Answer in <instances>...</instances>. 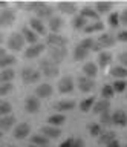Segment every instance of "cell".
Here are the masks:
<instances>
[{"mask_svg":"<svg viewBox=\"0 0 127 147\" xmlns=\"http://www.w3.org/2000/svg\"><path fill=\"white\" fill-rule=\"evenodd\" d=\"M3 9H8V2H0V11Z\"/></svg>","mask_w":127,"mask_h":147,"instance_id":"51","label":"cell"},{"mask_svg":"<svg viewBox=\"0 0 127 147\" xmlns=\"http://www.w3.org/2000/svg\"><path fill=\"white\" fill-rule=\"evenodd\" d=\"M98 64L97 63H93V61H86L83 64V74H84V77H87V78H92V80H95L98 75Z\"/></svg>","mask_w":127,"mask_h":147,"instance_id":"23","label":"cell"},{"mask_svg":"<svg viewBox=\"0 0 127 147\" xmlns=\"http://www.w3.org/2000/svg\"><path fill=\"white\" fill-rule=\"evenodd\" d=\"M29 28L37 35H48V26L43 23V20H40V18H37V17L29 18Z\"/></svg>","mask_w":127,"mask_h":147,"instance_id":"13","label":"cell"},{"mask_svg":"<svg viewBox=\"0 0 127 147\" xmlns=\"http://www.w3.org/2000/svg\"><path fill=\"white\" fill-rule=\"evenodd\" d=\"M8 52H6V49L5 48H2V46H0V58H2L3 57V55H6Z\"/></svg>","mask_w":127,"mask_h":147,"instance_id":"52","label":"cell"},{"mask_svg":"<svg viewBox=\"0 0 127 147\" xmlns=\"http://www.w3.org/2000/svg\"><path fill=\"white\" fill-rule=\"evenodd\" d=\"M87 23H89V22L78 14V16H75L74 18H72V29H74V31H83Z\"/></svg>","mask_w":127,"mask_h":147,"instance_id":"38","label":"cell"},{"mask_svg":"<svg viewBox=\"0 0 127 147\" xmlns=\"http://www.w3.org/2000/svg\"><path fill=\"white\" fill-rule=\"evenodd\" d=\"M104 29V25H103V22L99 20V22H90L86 25V28L83 29L84 34H97V32H103Z\"/></svg>","mask_w":127,"mask_h":147,"instance_id":"30","label":"cell"},{"mask_svg":"<svg viewBox=\"0 0 127 147\" xmlns=\"http://www.w3.org/2000/svg\"><path fill=\"white\" fill-rule=\"evenodd\" d=\"M38 71L46 78H55L60 74V66L54 63L51 58H42L38 61Z\"/></svg>","mask_w":127,"mask_h":147,"instance_id":"1","label":"cell"},{"mask_svg":"<svg viewBox=\"0 0 127 147\" xmlns=\"http://www.w3.org/2000/svg\"><path fill=\"white\" fill-rule=\"evenodd\" d=\"M40 133H42L43 136H46L48 140H57V138L61 136V129L60 127H54V126H43L40 129Z\"/></svg>","mask_w":127,"mask_h":147,"instance_id":"19","label":"cell"},{"mask_svg":"<svg viewBox=\"0 0 127 147\" xmlns=\"http://www.w3.org/2000/svg\"><path fill=\"white\" fill-rule=\"evenodd\" d=\"M15 63H17L15 55L6 54V55H3V57L0 58V69H9L11 66H14Z\"/></svg>","mask_w":127,"mask_h":147,"instance_id":"35","label":"cell"},{"mask_svg":"<svg viewBox=\"0 0 127 147\" xmlns=\"http://www.w3.org/2000/svg\"><path fill=\"white\" fill-rule=\"evenodd\" d=\"M109 75L115 80H127V67L124 66H112Z\"/></svg>","mask_w":127,"mask_h":147,"instance_id":"28","label":"cell"},{"mask_svg":"<svg viewBox=\"0 0 127 147\" xmlns=\"http://www.w3.org/2000/svg\"><path fill=\"white\" fill-rule=\"evenodd\" d=\"M20 78L25 84H35L42 78V72L32 66H25L20 72Z\"/></svg>","mask_w":127,"mask_h":147,"instance_id":"2","label":"cell"},{"mask_svg":"<svg viewBox=\"0 0 127 147\" xmlns=\"http://www.w3.org/2000/svg\"><path fill=\"white\" fill-rule=\"evenodd\" d=\"M23 107H25V112L26 113H37L40 112V107H42V103H40V100L37 98L35 95H28L25 98V103H23Z\"/></svg>","mask_w":127,"mask_h":147,"instance_id":"6","label":"cell"},{"mask_svg":"<svg viewBox=\"0 0 127 147\" xmlns=\"http://www.w3.org/2000/svg\"><path fill=\"white\" fill-rule=\"evenodd\" d=\"M57 9L61 14H66V16H75L77 11H78V5L74 2H58Z\"/></svg>","mask_w":127,"mask_h":147,"instance_id":"14","label":"cell"},{"mask_svg":"<svg viewBox=\"0 0 127 147\" xmlns=\"http://www.w3.org/2000/svg\"><path fill=\"white\" fill-rule=\"evenodd\" d=\"M97 43L101 46V49H106V48H110L116 43V38L115 35H112L110 32H101L99 37L97 38Z\"/></svg>","mask_w":127,"mask_h":147,"instance_id":"17","label":"cell"},{"mask_svg":"<svg viewBox=\"0 0 127 147\" xmlns=\"http://www.w3.org/2000/svg\"><path fill=\"white\" fill-rule=\"evenodd\" d=\"M25 45H26V41L20 32H12L8 37V41H6V46L11 52H22V51H25Z\"/></svg>","mask_w":127,"mask_h":147,"instance_id":"3","label":"cell"},{"mask_svg":"<svg viewBox=\"0 0 127 147\" xmlns=\"http://www.w3.org/2000/svg\"><path fill=\"white\" fill-rule=\"evenodd\" d=\"M115 38H116V41H120V43H127V29L120 31L115 35Z\"/></svg>","mask_w":127,"mask_h":147,"instance_id":"47","label":"cell"},{"mask_svg":"<svg viewBox=\"0 0 127 147\" xmlns=\"http://www.w3.org/2000/svg\"><path fill=\"white\" fill-rule=\"evenodd\" d=\"M75 106H77V103L72 100H60L57 103H54V110H57V113H63V112L74 110Z\"/></svg>","mask_w":127,"mask_h":147,"instance_id":"18","label":"cell"},{"mask_svg":"<svg viewBox=\"0 0 127 147\" xmlns=\"http://www.w3.org/2000/svg\"><path fill=\"white\" fill-rule=\"evenodd\" d=\"M107 23H109V26H110L112 29H115V28L120 26L121 25V22H120V12H110V14H109Z\"/></svg>","mask_w":127,"mask_h":147,"instance_id":"44","label":"cell"},{"mask_svg":"<svg viewBox=\"0 0 127 147\" xmlns=\"http://www.w3.org/2000/svg\"><path fill=\"white\" fill-rule=\"evenodd\" d=\"M126 147H127V146H126Z\"/></svg>","mask_w":127,"mask_h":147,"instance_id":"59","label":"cell"},{"mask_svg":"<svg viewBox=\"0 0 127 147\" xmlns=\"http://www.w3.org/2000/svg\"><path fill=\"white\" fill-rule=\"evenodd\" d=\"M66 123V115L65 113H52L48 117V124L54 127H61Z\"/></svg>","mask_w":127,"mask_h":147,"instance_id":"29","label":"cell"},{"mask_svg":"<svg viewBox=\"0 0 127 147\" xmlns=\"http://www.w3.org/2000/svg\"><path fill=\"white\" fill-rule=\"evenodd\" d=\"M14 78H15V71L12 67L0 71V84H3V83H12Z\"/></svg>","mask_w":127,"mask_h":147,"instance_id":"33","label":"cell"},{"mask_svg":"<svg viewBox=\"0 0 127 147\" xmlns=\"http://www.w3.org/2000/svg\"><path fill=\"white\" fill-rule=\"evenodd\" d=\"M112 61H113V57H112L110 52H107V51H101L97 57V64H98V67H101V69L109 67L112 64Z\"/></svg>","mask_w":127,"mask_h":147,"instance_id":"24","label":"cell"},{"mask_svg":"<svg viewBox=\"0 0 127 147\" xmlns=\"http://www.w3.org/2000/svg\"><path fill=\"white\" fill-rule=\"evenodd\" d=\"M58 147H84V141L78 136H69V138H66Z\"/></svg>","mask_w":127,"mask_h":147,"instance_id":"32","label":"cell"},{"mask_svg":"<svg viewBox=\"0 0 127 147\" xmlns=\"http://www.w3.org/2000/svg\"><path fill=\"white\" fill-rule=\"evenodd\" d=\"M95 101H97V96H93V95H92V96H87V98H84V100L80 103V110H81L83 113H87L89 110H92Z\"/></svg>","mask_w":127,"mask_h":147,"instance_id":"37","label":"cell"},{"mask_svg":"<svg viewBox=\"0 0 127 147\" xmlns=\"http://www.w3.org/2000/svg\"><path fill=\"white\" fill-rule=\"evenodd\" d=\"M106 112H110V100H106V98H101V100H97L92 107V113L95 115H101V113H106Z\"/></svg>","mask_w":127,"mask_h":147,"instance_id":"16","label":"cell"},{"mask_svg":"<svg viewBox=\"0 0 127 147\" xmlns=\"http://www.w3.org/2000/svg\"><path fill=\"white\" fill-rule=\"evenodd\" d=\"M118 61H120V66L127 67V51H122L118 54Z\"/></svg>","mask_w":127,"mask_h":147,"instance_id":"48","label":"cell"},{"mask_svg":"<svg viewBox=\"0 0 127 147\" xmlns=\"http://www.w3.org/2000/svg\"><path fill=\"white\" fill-rule=\"evenodd\" d=\"M0 16H2V22H3V28H8L11 26L12 23L15 22V11H12V9H3V11H0Z\"/></svg>","mask_w":127,"mask_h":147,"instance_id":"27","label":"cell"},{"mask_svg":"<svg viewBox=\"0 0 127 147\" xmlns=\"http://www.w3.org/2000/svg\"><path fill=\"white\" fill-rule=\"evenodd\" d=\"M115 94H124L127 90V80H115L112 83Z\"/></svg>","mask_w":127,"mask_h":147,"instance_id":"40","label":"cell"},{"mask_svg":"<svg viewBox=\"0 0 127 147\" xmlns=\"http://www.w3.org/2000/svg\"><path fill=\"white\" fill-rule=\"evenodd\" d=\"M20 34L23 35V38L25 41L28 45H34V43H38V35L35 34V32L31 29V28L28 25H25V26H22V29H20Z\"/></svg>","mask_w":127,"mask_h":147,"instance_id":"21","label":"cell"},{"mask_svg":"<svg viewBox=\"0 0 127 147\" xmlns=\"http://www.w3.org/2000/svg\"><path fill=\"white\" fill-rule=\"evenodd\" d=\"M6 147H15V146H11V144H8V146H6Z\"/></svg>","mask_w":127,"mask_h":147,"instance_id":"56","label":"cell"},{"mask_svg":"<svg viewBox=\"0 0 127 147\" xmlns=\"http://www.w3.org/2000/svg\"><path fill=\"white\" fill-rule=\"evenodd\" d=\"M49 58L52 60L55 64H60L65 61V58L67 57V49L66 48H49Z\"/></svg>","mask_w":127,"mask_h":147,"instance_id":"10","label":"cell"},{"mask_svg":"<svg viewBox=\"0 0 127 147\" xmlns=\"http://www.w3.org/2000/svg\"><path fill=\"white\" fill-rule=\"evenodd\" d=\"M49 48H66L67 46V38L61 34H49L46 35V43Z\"/></svg>","mask_w":127,"mask_h":147,"instance_id":"7","label":"cell"},{"mask_svg":"<svg viewBox=\"0 0 127 147\" xmlns=\"http://www.w3.org/2000/svg\"><path fill=\"white\" fill-rule=\"evenodd\" d=\"M52 94H54V89H52V86L49 84V83H40V84L35 87V90H34V95L37 96V98H40V100H46Z\"/></svg>","mask_w":127,"mask_h":147,"instance_id":"11","label":"cell"},{"mask_svg":"<svg viewBox=\"0 0 127 147\" xmlns=\"http://www.w3.org/2000/svg\"><path fill=\"white\" fill-rule=\"evenodd\" d=\"M106 147H121V142L118 141V140H113L112 142H109Z\"/></svg>","mask_w":127,"mask_h":147,"instance_id":"50","label":"cell"},{"mask_svg":"<svg viewBox=\"0 0 127 147\" xmlns=\"http://www.w3.org/2000/svg\"><path fill=\"white\" fill-rule=\"evenodd\" d=\"M28 135H31V126L28 123H19L14 129V132H12V136L15 138V140H25V138H28Z\"/></svg>","mask_w":127,"mask_h":147,"instance_id":"12","label":"cell"},{"mask_svg":"<svg viewBox=\"0 0 127 147\" xmlns=\"http://www.w3.org/2000/svg\"><path fill=\"white\" fill-rule=\"evenodd\" d=\"M12 90H14V84L12 83H3V84H0V96L9 95Z\"/></svg>","mask_w":127,"mask_h":147,"instance_id":"46","label":"cell"},{"mask_svg":"<svg viewBox=\"0 0 127 147\" xmlns=\"http://www.w3.org/2000/svg\"><path fill=\"white\" fill-rule=\"evenodd\" d=\"M57 89L60 92L61 95H69L72 92L75 90V80L72 75H65L60 78V81H58L57 84Z\"/></svg>","mask_w":127,"mask_h":147,"instance_id":"4","label":"cell"},{"mask_svg":"<svg viewBox=\"0 0 127 147\" xmlns=\"http://www.w3.org/2000/svg\"><path fill=\"white\" fill-rule=\"evenodd\" d=\"M0 28H3V22H2V16H0Z\"/></svg>","mask_w":127,"mask_h":147,"instance_id":"54","label":"cell"},{"mask_svg":"<svg viewBox=\"0 0 127 147\" xmlns=\"http://www.w3.org/2000/svg\"><path fill=\"white\" fill-rule=\"evenodd\" d=\"M80 16L86 18L89 23L90 22H99V16L97 14V11H95L93 8H90V6H84V8H81L80 9Z\"/></svg>","mask_w":127,"mask_h":147,"instance_id":"25","label":"cell"},{"mask_svg":"<svg viewBox=\"0 0 127 147\" xmlns=\"http://www.w3.org/2000/svg\"><path fill=\"white\" fill-rule=\"evenodd\" d=\"M35 17L40 18V20H49L51 17H54V8L51 5H48L46 2H38Z\"/></svg>","mask_w":127,"mask_h":147,"instance_id":"9","label":"cell"},{"mask_svg":"<svg viewBox=\"0 0 127 147\" xmlns=\"http://www.w3.org/2000/svg\"><path fill=\"white\" fill-rule=\"evenodd\" d=\"M115 95V90H113V86L112 84H104L103 87H101V96L103 98H106V100H110L112 96Z\"/></svg>","mask_w":127,"mask_h":147,"instance_id":"45","label":"cell"},{"mask_svg":"<svg viewBox=\"0 0 127 147\" xmlns=\"http://www.w3.org/2000/svg\"><path fill=\"white\" fill-rule=\"evenodd\" d=\"M98 124L101 127H110L112 126V112H106L99 115V121Z\"/></svg>","mask_w":127,"mask_h":147,"instance_id":"43","label":"cell"},{"mask_svg":"<svg viewBox=\"0 0 127 147\" xmlns=\"http://www.w3.org/2000/svg\"><path fill=\"white\" fill-rule=\"evenodd\" d=\"M120 22H121V25L127 26V8H124V9L120 12Z\"/></svg>","mask_w":127,"mask_h":147,"instance_id":"49","label":"cell"},{"mask_svg":"<svg viewBox=\"0 0 127 147\" xmlns=\"http://www.w3.org/2000/svg\"><path fill=\"white\" fill-rule=\"evenodd\" d=\"M3 40H5V37H3V34H2V32H0V45L3 43Z\"/></svg>","mask_w":127,"mask_h":147,"instance_id":"53","label":"cell"},{"mask_svg":"<svg viewBox=\"0 0 127 147\" xmlns=\"http://www.w3.org/2000/svg\"><path fill=\"white\" fill-rule=\"evenodd\" d=\"M112 126H116V127H126L127 126V113L124 110L118 109L115 112H112Z\"/></svg>","mask_w":127,"mask_h":147,"instance_id":"20","label":"cell"},{"mask_svg":"<svg viewBox=\"0 0 127 147\" xmlns=\"http://www.w3.org/2000/svg\"><path fill=\"white\" fill-rule=\"evenodd\" d=\"M126 96H127V90H126Z\"/></svg>","mask_w":127,"mask_h":147,"instance_id":"58","label":"cell"},{"mask_svg":"<svg viewBox=\"0 0 127 147\" xmlns=\"http://www.w3.org/2000/svg\"><path fill=\"white\" fill-rule=\"evenodd\" d=\"M15 123H17V118H15L14 113L6 115V117H0V130L2 132L11 130V129L15 126Z\"/></svg>","mask_w":127,"mask_h":147,"instance_id":"22","label":"cell"},{"mask_svg":"<svg viewBox=\"0 0 127 147\" xmlns=\"http://www.w3.org/2000/svg\"><path fill=\"white\" fill-rule=\"evenodd\" d=\"M12 113V104L6 100H0V117H6Z\"/></svg>","mask_w":127,"mask_h":147,"instance_id":"39","label":"cell"},{"mask_svg":"<svg viewBox=\"0 0 127 147\" xmlns=\"http://www.w3.org/2000/svg\"><path fill=\"white\" fill-rule=\"evenodd\" d=\"M46 49V45L44 43H34V45H28V48L23 51V57L26 60H32L37 58L43 54V51Z\"/></svg>","mask_w":127,"mask_h":147,"instance_id":"5","label":"cell"},{"mask_svg":"<svg viewBox=\"0 0 127 147\" xmlns=\"http://www.w3.org/2000/svg\"><path fill=\"white\" fill-rule=\"evenodd\" d=\"M72 57H74L75 61H84V60L89 57V51H86L84 48H81L80 45H77L74 48V52H72Z\"/></svg>","mask_w":127,"mask_h":147,"instance_id":"34","label":"cell"},{"mask_svg":"<svg viewBox=\"0 0 127 147\" xmlns=\"http://www.w3.org/2000/svg\"><path fill=\"white\" fill-rule=\"evenodd\" d=\"M81 48H84L86 51H93V48H95V45H97V41H95V38H92V37H86V38H83L78 43Z\"/></svg>","mask_w":127,"mask_h":147,"instance_id":"42","label":"cell"},{"mask_svg":"<svg viewBox=\"0 0 127 147\" xmlns=\"http://www.w3.org/2000/svg\"><path fill=\"white\" fill-rule=\"evenodd\" d=\"M93 9L97 11L98 16H103V14H107L113 9V3L112 2H97L93 5Z\"/></svg>","mask_w":127,"mask_h":147,"instance_id":"31","label":"cell"},{"mask_svg":"<svg viewBox=\"0 0 127 147\" xmlns=\"http://www.w3.org/2000/svg\"><path fill=\"white\" fill-rule=\"evenodd\" d=\"M65 28V20L58 16H54L48 20V29L51 31V34H60V31Z\"/></svg>","mask_w":127,"mask_h":147,"instance_id":"15","label":"cell"},{"mask_svg":"<svg viewBox=\"0 0 127 147\" xmlns=\"http://www.w3.org/2000/svg\"><path fill=\"white\" fill-rule=\"evenodd\" d=\"M2 135H3V132H2V130H0V138H2Z\"/></svg>","mask_w":127,"mask_h":147,"instance_id":"57","label":"cell"},{"mask_svg":"<svg viewBox=\"0 0 127 147\" xmlns=\"http://www.w3.org/2000/svg\"><path fill=\"white\" fill-rule=\"evenodd\" d=\"M51 140H48L46 136H43L42 133H35V135L31 136V144L38 146V147H48Z\"/></svg>","mask_w":127,"mask_h":147,"instance_id":"36","label":"cell"},{"mask_svg":"<svg viewBox=\"0 0 127 147\" xmlns=\"http://www.w3.org/2000/svg\"><path fill=\"white\" fill-rule=\"evenodd\" d=\"M104 130V129L99 126L98 123H92V124H89L87 126V132H89V135L90 136H93V138H98L99 135H101V132Z\"/></svg>","mask_w":127,"mask_h":147,"instance_id":"41","label":"cell"},{"mask_svg":"<svg viewBox=\"0 0 127 147\" xmlns=\"http://www.w3.org/2000/svg\"><path fill=\"white\" fill-rule=\"evenodd\" d=\"M98 144L99 146H107L109 142H112L113 140H116V133L113 132V130H110V129H104V130L101 132V135H99L98 138Z\"/></svg>","mask_w":127,"mask_h":147,"instance_id":"26","label":"cell"},{"mask_svg":"<svg viewBox=\"0 0 127 147\" xmlns=\"http://www.w3.org/2000/svg\"><path fill=\"white\" fill-rule=\"evenodd\" d=\"M77 87H78L80 92H83V94H89V92H92L95 89V86H97V83H95V80H92V78H87L84 75H81L77 78Z\"/></svg>","mask_w":127,"mask_h":147,"instance_id":"8","label":"cell"},{"mask_svg":"<svg viewBox=\"0 0 127 147\" xmlns=\"http://www.w3.org/2000/svg\"><path fill=\"white\" fill-rule=\"evenodd\" d=\"M29 147H38V146H34V144H29Z\"/></svg>","mask_w":127,"mask_h":147,"instance_id":"55","label":"cell"}]
</instances>
